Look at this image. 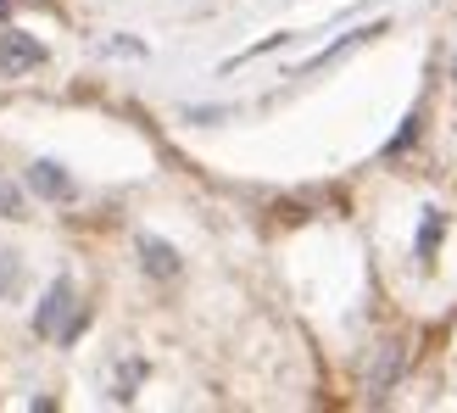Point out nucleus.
Instances as JSON below:
<instances>
[{
  "mask_svg": "<svg viewBox=\"0 0 457 413\" xmlns=\"http://www.w3.org/2000/svg\"><path fill=\"white\" fill-rule=\"evenodd\" d=\"M140 257H145V274H156V280H173L179 274V251L162 240H140Z\"/></svg>",
  "mask_w": 457,
  "mask_h": 413,
  "instance_id": "39448f33",
  "label": "nucleus"
},
{
  "mask_svg": "<svg viewBox=\"0 0 457 413\" xmlns=\"http://www.w3.org/2000/svg\"><path fill=\"white\" fill-rule=\"evenodd\" d=\"M452 73H457V67H452Z\"/></svg>",
  "mask_w": 457,
  "mask_h": 413,
  "instance_id": "6e6552de",
  "label": "nucleus"
},
{
  "mask_svg": "<svg viewBox=\"0 0 457 413\" xmlns=\"http://www.w3.org/2000/svg\"><path fill=\"white\" fill-rule=\"evenodd\" d=\"M29 185H34L45 201H73V179H67L56 163H34V168H29Z\"/></svg>",
  "mask_w": 457,
  "mask_h": 413,
  "instance_id": "7ed1b4c3",
  "label": "nucleus"
},
{
  "mask_svg": "<svg viewBox=\"0 0 457 413\" xmlns=\"http://www.w3.org/2000/svg\"><path fill=\"white\" fill-rule=\"evenodd\" d=\"M34 330L45 341H67V335L79 330V296H73V285H67V280H56L51 291H45V302L34 313Z\"/></svg>",
  "mask_w": 457,
  "mask_h": 413,
  "instance_id": "f257e3e1",
  "label": "nucleus"
},
{
  "mask_svg": "<svg viewBox=\"0 0 457 413\" xmlns=\"http://www.w3.org/2000/svg\"><path fill=\"white\" fill-rule=\"evenodd\" d=\"M402 375V341H385V352H379V363H374V375H369V392L374 397H385L391 392V380Z\"/></svg>",
  "mask_w": 457,
  "mask_h": 413,
  "instance_id": "20e7f679",
  "label": "nucleus"
},
{
  "mask_svg": "<svg viewBox=\"0 0 457 413\" xmlns=\"http://www.w3.org/2000/svg\"><path fill=\"white\" fill-rule=\"evenodd\" d=\"M45 62V45L29 34H0V73H34Z\"/></svg>",
  "mask_w": 457,
  "mask_h": 413,
  "instance_id": "f03ea898",
  "label": "nucleus"
},
{
  "mask_svg": "<svg viewBox=\"0 0 457 413\" xmlns=\"http://www.w3.org/2000/svg\"><path fill=\"white\" fill-rule=\"evenodd\" d=\"M0 218H22V201H17L12 179H0Z\"/></svg>",
  "mask_w": 457,
  "mask_h": 413,
  "instance_id": "423d86ee",
  "label": "nucleus"
},
{
  "mask_svg": "<svg viewBox=\"0 0 457 413\" xmlns=\"http://www.w3.org/2000/svg\"><path fill=\"white\" fill-rule=\"evenodd\" d=\"M0 12H6V0H0Z\"/></svg>",
  "mask_w": 457,
  "mask_h": 413,
  "instance_id": "0eeeda50",
  "label": "nucleus"
}]
</instances>
